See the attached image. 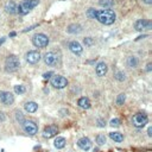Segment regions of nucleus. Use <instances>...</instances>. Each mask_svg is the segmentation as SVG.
<instances>
[{"label": "nucleus", "mask_w": 152, "mask_h": 152, "mask_svg": "<svg viewBox=\"0 0 152 152\" xmlns=\"http://www.w3.org/2000/svg\"><path fill=\"white\" fill-rule=\"evenodd\" d=\"M127 65H128L130 68H135V67L138 65V59H137V57L130 56V57L127 58Z\"/></svg>", "instance_id": "22"}, {"label": "nucleus", "mask_w": 152, "mask_h": 152, "mask_svg": "<svg viewBox=\"0 0 152 152\" xmlns=\"http://www.w3.org/2000/svg\"><path fill=\"white\" fill-rule=\"evenodd\" d=\"M147 134H148V137H152V127H148V130H147Z\"/></svg>", "instance_id": "36"}, {"label": "nucleus", "mask_w": 152, "mask_h": 152, "mask_svg": "<svg viewBox=\"0 0 152 152\" xmlns=\"http://www.w3.org/2000/svg\"><path fill=\"white\" fill-rule=\"evenodd\" d=\"M20 63H19V59L16 57V56H9L5 61V70L7 72H14L18 70Z\"/></svg>", "instance_id": "3"}, {"label": "nucleus", "mask_w": 152, "mask_h": 152, "mask_svg": "<svg viewBox=\"0 0 152 152\" xmlns=\"http://www.w3.org/2000/svg\"><path fill=\"white\" fill-rule=\"evenodd\" d=\"M105 125H106V121L104 119H98V126L99 127H105Z\"/></svg>", "instance_id": "32"}, {"label": "nucleus", "mask_w": 152, "mask_h": 152, "mask_svg": "<svg viewBox=\"0 0 152 152\" xmlns=\"http://www.w3.org/2000/svg\"><path fill=\"white\" fill-rule=\"evenodd\" d=\"M5 10H6V12H7V13H10V14H14V13H17V4L11 0V1L6 3V5H5Z\"/></svg>", "instance_id": "16"}, {"label": "nucleus", "mask_w": 152, "mask_h": 152, "mask_svg": "<svg viewBox=\"0 0 152 152\" xmlns=\"http://www.w3.org/2000/svg\"><path fill=\"white\" fill-rule=\"evenodd\" d=\"M14 36H16V32H11L10 33V37H14Z\"/></svg>", "instance_id": "41"}, {"label": "nucleus", "mask_w": 152, "mask_h": 152, "mask_svg": "<svg viewBox=\"0 0 152 152\" xmlns=\"http://www.w3.org/2000/svg\"><path fill=\"white\" fill-rule=\"evenodd\" d=\"M114 76H115V79H117L118 81H124V80L126 79V77H125V74L121 72V71H117Z\"/></svg>", "instance_id": "28"}, {"label": "nucleus", "mask_w": 152, "mask_h": 152, "mask_svg": "<svg viewBox=\"0 0 152 152\" xmlns=\"http://www.w3.org/2000/svg\"><path fill=\"white\" fill-rule=\"evenodd\" d=\"M125 100H126V95H125L124 93H122V94H119L118 98H117V105H119V106L124 105Z\"/></svg>", "instance_id": "26"}, {"label": "nucleus", "mask_w": 152, "mask_h": 152, "mask_svg": "<svg viewBox=\"0 0 152 152\" xmlns=\"http://www.w3.org/2000/svg\"><path fill=\"white\" fill-rule=\"evenodd\" d=\"M67 32H68V33H71V35L79 33V32H81V26H80L79 24H71V25L68 26Z\"/></svg>", "instance_id": "18"}, {"label": "nucleus", "mask_w": 152, "mask_h": 152, "mask_svg": "<svg viewBox=\"0 0 152 152\" xmlns=\"http://www.w3.org/2000/svg\"><path fill=\"white\" fill-rule=\"evenodd\" d=\"M51 75H54V72H52V71L45 72V74L43 75V79H44V80H48V79H50V77H51Z\"/></svg>", "instance_id": "33"}, {"label": "nucleus", "mask_w": 152, "mask_h": 152, "mask_svg": "<svg viewBox=\"0 0 152 152\" xmlns=\"http://www.w3.org/2000/svg\"><path fill=\"white\" fill-rule=\"evenodd\" d=\"M0 101L6 106H10L14 102V96L10 92H0Z\"/></svg>", "instance_id": "9"}, {"label": "nucleus", "mask_w": 152, "mask_h": 152, "mask_svg": "<svg viewBox=\"0 0 152 152\" xmlns=\"http://www.w3.org/2000/svg\"><path fill=\"white\" fill-rule=\"evenodd\" d=\"M16 118H17V120L18 121H20V124H23L25 120H24V117H23V114L20 113V112H17L16 113Z\"/></svg>", "instance_id": "29"}, {"label": "nucleus", "mask_w": 152, "mask_h": 152, "mask_svg": "<svg viewBox=\"0 0 152 152\" xmlns=\"http://www.w3.org/2000/svg\"><path fill=\"white\" fill-rule=\"evenodd\" d=\"M57 133H58V130H57V127L51 125V126H46V127L44 128V131H43V137H44V138H48V139H50V138L55 137Z\"/></svg>", "instance_id": "12"}, {"label": "nucleus", "mask_w": 152, "mask_h": 152, "mask_svg": "<svg viewBox=\"0 0 152 152\" xmlns=\"http://www.w3.org/2000/svg\"><path fill=\"white\" fill-rule=\"evenodd\" d=\"M25 57H26V61H28L29 63L36 64V63H38L39 59H41V54H39L38 51H36V50H32V51H29Z\"/></svg>", "instance_id": "10"}, {"label": "nucleus", "mask_w": 152, "mask_h": 152, "mask_svg": "<svg viewBox=\"0 0 152 152\" xmlns=\"http://www.w3.org/2000/svg\"><path fill=\"white\" fill-rule=\"evenodd\" d=\"M38 109V105L33 101H30V102H26L25 104V111L29 112V113H35L36 111Z\"/></svg>", "instance_id": "17"}, {"label": "nucleus", "mask_w": 152, "mask_h": 152, "mask_svg": "<svg viewBox=\"0 0 152 152\" xmlns=\"http://www.w3.org/2000/svg\"><path fill=\"white\" fill-rule=\"evenodd\" d=\"M5 41H6V38H5V37H3L1 39H0V46H1V44H3V43H4Z\"/></svg>", "instance_id": "38"}, {"label": "nucleus", "mask_w": 152, "mask_h": 152, "mask_svg": "<svg viewBox=\"0 0 152 152\" xmlns=\"http://www.w3.org/2000/svg\"><path fill=\"white\" fill-rule=\"evenodd\" d=\"M68 48H69V50H70L72 54H75V55H80V54L82 52V50H83V48L81 46V44H80L79 42H76V41L70 42L69 45H68Z\"/></svg>", "instance_id": "14"}, {"label": "nucleus", "mask_w": 152, "mask_h": 152, "mask_svg": "<svg viewBox=\"0 0 152 152\" xmlns=\"http://www.w3.org/2000/svg\"><path fill=\"white\" fill-rule=\"evenodd\" d=\"M77 146H79L81 150H83V151H88V150L92 147V141H90V139H89V138L83 137V138L79 139V141H77Z\"/></svg>", "instance_id": "13"}, {"label": "nucleus", "mask_w": 152, "mask_h": 152, "mask_svg": "<svg viewBox=\"0 0 152 152\" xmlns=\"http://www.w3.org/2000/svg\"><path fill=\"white\" fill-rule=\"evenodd\" d=\"M143 1H144L145 4H151V3H152V0H143Z\"/></svg>", "instance_id": "40"}, {"label": "nucleus", "mask_w": 152, "mask_h": 152, "mask_svg": "<svg viewBox=\"0 0 152 152\" xmlns=\"http://www.w3.org/2000/svg\"><path fill=\"white\" fill-rule=\"evenodd\" d=\"M77 105H79L81 108H85V109L90 108V101H89L88 98H81V99H79Z\"/></svg>", "instance_id": "19"}, {"label": "nucleus", "mask_w": 152, "mask_h": 152, "mask_svg": "<svg viewBox=\"0 0 152 152\" xmlns=\"http://www.w3.org/2000/svg\"><path fill=\"white\" fill-rule=\"evenodd\" d=\"M109 137L112 140H114L115 143H121L124 140V135L120 133V132H111L109 133Z\"/></svg>", "instance_id": "20"}, {"label": "nucleus", "mask_w": 152, "mask_h": 152, "mask_svg": "<svg viewBox=\"0 0 152 152\" xmlns=\"http://www.w3.org/2000/svg\"><path fill=\"white\" fill-rule=\"evenodd\" d=\"M50 82H51V86L55 87V88H57V89H63V88H65V87L68 86L67 79L63 77V76H61V75H55V76H52Z\"/></svg>", "instance_id": "5"}, {"label": "nucleus", "mask_w": 152, "mask_h": 152, "mask_svg": "<svg viewBox=\"0 0 152 152\" xmlns=\"http://www.w3.org/2000/svg\"><path fill=\"white\" fill-rule=\"evenodd\" d=\"M54 145H55L56 148H63L65 146V139L63 137H58V138H56Z\"/></svg>", "instance_id": "21"}, {"label": "nucleus", "mask_w": 152, "mask_h": 152, "mask_svg": "<svg viewBox=\"0 0 152 152\" xmlns=\"http://www.w3.org/2000/svg\"><path fill=\"white\" fill-rule=\"evenodd\" d=\"M37 26H38L37 24H36V25H32V26H30V28H28V29H25V30H24L23 32H28V31H31V30H33V29H35V28H37Z\"/></svg>", "instance_id": "34"}, {"label": "nucleus", "mask_w": 152, "mask_h": 152, "mask_svg": "<svg viewBox=\"0 0 152 152\" xmlns=\"http://www.w3.org/2000/svg\"><path fill=\"white\" fill-rule=\"evenodd\" d=\"M151 67H152V64H151V63H148V64L146 65V70H147V71H151Z\"/></svg>", "instance_id": "37"}, {"label": "nucleus", "mask_w": 152, "mask_h": 152, "mask_svg": "<svg viewBox=\"0 0 152 152\" xmlns=\"http://www.w3.org/2000/svg\"><path fill=\"white\" fill-rule=\"evenodd\" d=\"M38 4H39V0H24V1H22L19 4V6H17V13L25 16L32 9H35Z\"/></svg>", "instance_id": "2"}, {"label": "nucleus", "mask_w": 152, "mask_h": 152, "mask_svg": "<svg viewBox=\"0 0 152 152\" xmlns=\"http://www.w3.org/2000/svg\"><path fill=\"white\" fill-rule=\"evenodd\" d=\"M99 4L104 7H112L114 3H113V0H100Z\"/></svg>", "instance_id": "24"}, {"label": "nucleus", "mask_w": 152, "mask_h": 152, "mask_svg": "<svg viewBox=\"0 0 152 152\" xmlns=\"http://www.w3.org/2000/svg\"><path fill=\"white\" fill-rule=\"evenodd\" d=\"M96 143H98L99 145L106 144V137H105V134H99V135L96 137Z\"/></svg>", "instance_id": "27"}, {"label": "nucleus", "mask_w": 152, "mask_h": 152, "mask_svg": "<svg viewBox=\"0 0 152 152\" xmlns=\"http://www.w3.org/2000/svg\"><path fill=\"white\" fill-rule=\"evenodd\" d=\"M87 16H88L90 19H96L98 10H95V9H89V10L87 11Z\"/></svg>", "instance_id": "23"}, {"label": "nucleus", "mask_w": 152, "mask_h": 152, "mask_svg": "<svg viewBox=\"0 0 152 152\" xmlns=\"http://www.w3.org/2000/svg\"><path fill=\"white\" fill-rule=\"evenodd\" d=\"M59 113H61V115H65V114H68V111L67 109H61Z\"/></svg>", "instance_id": "35"}, {"label": "nucleus", "mask_w": 152, "mask_h": 152, "mask_svg": "<svg viewBox=\"0 0 152 152\" xmlns=\"http://www.w3.org/2000/svg\"><path fill=\"white\" fill-rule=\"evenodd\" d=\"M22 125H23L24 131H25L28 134H30V135H35V134L38 132V126H37V124H36L35 121H32V120H25Z\"/></svg>", "instance_id": "7"}, {"label": "nucleus", "mask_w": 152, "mask_h": 152, "mask_svg": "<svg viewBox=\"0 0 152 152\" xmlns=\"http://www.w3.org/2000/svg\"><path fill=\"white\" fill-rule=\"evenodd\" d=\"M134 28L137 31H144V30H151L152 24L150 20H145V19H139L135 22Z\"/></svg>", "instance_id": "8"}, {"label": "nucleus", "mask_w": 152, "mask_h": 152, "mask_svg": "<svg viewBox=\"0 0 152 152\" xmlns=\"http://www.w3.org/2000/svg\"><path fill=\"white\" fill-rule=\"evenodd\" d=\"M44 62L48 65H56L58 63V56L55 52H46L44 55Z\"/></svg>", "instance_id": "11"}, {"label": "nucleus", "mask_w": 152, "mask_h": 152, "mask_svg": "<svg viewBox=\"0 0 152 152\" xmlns=\"http://www.w3.org/2000/svg\"><path fill=\"white\" fill-rule=\"evenodd\" d=\"M147 121H148V118L145 114H141V113H138V114L133 115V118H132V124L138 128L144 127L147 124Z\"/></svg>", "instance_id": "6"}, {"label": "nucleus", "mask_w": 152, "mask_h": 152, "mask_svg": "<svg viewBox=\"0 0 152 152\" xmlns=\"http://www.w3.org/2000/svg\"><path fill=\"white\" fill-rule=\"evenodd\" d=\"M95 70H96L98 76L102 77V76H105L107 74V64L105 62H99L98 65H96V68H95Z\"/></svg>", "instance_id": "15"}, {"label": "nucleus", "mask_w": 152, "mask_h": 152, "mask_svg": "<svg viewBox=\"0 0 152 152\" xmlns=\"http://www.w3.org/2000/svg\"><path fill=\"white\" fill-rule=\"evenodd\" d=\"M0 120H5V117H4V113H0Z\"/></svg>", "instance_id": "39"}, {"label": "nucleus", "mask_w": 152, "mask_h": 152, "mask_svg": "<svg viewBox=\"0 0 152 152\" xmlns=\"http://www.w3.org/2000/svg\"><path fill=\"white\" fill-rule=\"evenodd\" d=\"M115 13L114 11L112 10H101V11H98V16H96V19L104 24V25H112L114 22H115Z\"/></svg>", "instance_id": "1"}, {"label": "nucleus", "mask_w": 152, "mask_h": 152, "mask_svg": "<svg viewBox=\"0 0 152 152\" xmlns=\"http://www.w3.org/2000/svg\"><path fill=\"white\" fill-rule=\"evenodd\" d=\"M111 126H112V127H118V126H120V120H119V119H113V120L111 121Z\"/></svg>", "instance_id": "30"}, {"label": "nucleus", "mask_w": 152, "mask_h": 152, "mask_svg": "<svg viewBox=\"0 0 152 152\" xmlns=\"http://www.w3.org/2000/svg\"><path fill=\"white\" fill-rule=\"evenodd\" d=\"M85 44H86V46H90V45H93V43H94V41L89 37V38H85Z\"/></svg>", "instance_id": "31"}, {"label": "nucleus", "mask_w": 152, "mask_h": 152, "mask_svg": "<svg viewBox=\"0 0 152 152\" xmlns=\"http://www.w3.org/2000/svg\"><path fill=\"white\" fill-rule=\"evenodd\" d=\"M32 43L36 48H45L49 44V38L44 33H37L32 37Z\"/></svg>", "instance_id": "4"}, {"label": "nucleus", "mask_w": 152, "mask_h": 152, "mask_svg": "<svg viewBox=\"0 0 152 152\" xmlns=\"http://www.w3.org/2000/svg\"><path fill=\"white\" fill-rule=\"evenodd\" d=\"M14 92H16V94H24L26 92V89L24 86L18 85V86H14Z\"/></svg>", "instance_id": "25"}]
</instances>
